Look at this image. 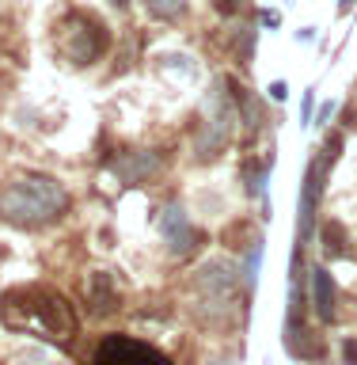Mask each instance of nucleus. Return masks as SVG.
Masks as SVG:
<instances>
[{
	"mask_svg": "<svg viewBox=\"0 0 357 365\" xmlns=\"http://www.w3.org/2000/svg\"><path fill=\"white\" fill-rule=\"evenodd\" d=\"M68 210V190L46 171H27L0 187V221L11 228H42Z\"/></svg>",
	"mask_w": 357,
	"mask_h": 365,
	"instance_id": "nucleus-1",
	"label": "nucleus"
},
{
	"mask_svg": "<svg viewBox=\"0 0 357 365\" xmlns=\"http://www.w3.org/2000/svg\"><path fill=\"white\" fill-rule=\"evenodd\" d=\"M4 304L23 308V316H4L11 331H34L42 339H61L68 342L76 335V316L61 293L46 289V285H31V289H11Z\"/></svg>",
	"mask_w": 357,
	"mask_h": 365,
	"instance_id": "nucleus-2",
	"label": "nucleus"
},
{
	"mask_svg": "<svg viewBox=\"0 0 357 365\" xmlns=\"http://www.w3.org/2000/svg\"><path fill=\"white\" fill-rule=\"evenodd\" d=\"M236 125H239V114H236V99H232V80L221 76V80H213L209 96H205V107H202L198 137H194L198 160L221 156L228 141L236 137Z\"/></svg>",
	"mask_w": 357,
	"mask_h": 365,
	"instance_id": "nucleus-3",
	"label": "nucleus"
},
{
	"mask_svg": "<svg viewBox=\"0 0 357 365\" xmlns=\"http://www.w3.org/2000/svg\"><path fill=\"white\" fill-rule=\"evenodd\" d=\"M57 31H61L57 34V50H61L73 65L99 61V57L107 53V46H110L107 27H103L95 16H88V11H68Z\"/></svg>",
	"mask_w": 357,
	"mask_h": 365,
	"instance_id": "nucleus-4",
	"label": "nucleus"
},
{
	"mask_svg": "<svg viewBox=\"0 0 357 365\" xmlns=\"http://www.w3.org/2000/svg\"><path fill=\"white\" fill-rule=\"evenodd\" d=\"M239 285V267L228 259H205L198 270H194V293H198L202 304H209L213 312L232 304Z\"/></svg>",
	"mask_w": 357,
	"mask_h": 365,
	"instance_id": "nucleus-5",
	"label": "nucleus"
},
{
	"mask_svg": "<svg viewBox=\"0 0 357 365\" xmlns=\"http://www.w3.org/2000/svg\"><path fill=\"white\" fill-rule=\"evenodd\" d=\"M91 365H171L156 346H148L141 339L130 335H107L91 354Z\"/></svg>",
	"mask_w": 357,
	"mask_h": 365,
	"instance_id": "nucleus-6",
	"label": "nucleus"
},
{
	"mask_svg": "<svg viewBox=\"0 0 357 365\" xmlns=\"http://www.w3.org/2000/svg\"><path fill=\"white\" fill-rule=\"evenodd\" d=\"M156 228H160V236H164V244H167V251L175 259L194 255L198 244H202V232L194 228V221H190V213H187L182 202H167L164 210L156 213Z\"/></svg>",
	"mask_w": 357,
	"mask_h": 365,
	"instance_id": "nucleus-7",
	"label": "nucleus"
},
{
	"mask_svg": "<svg viewBox=\"0 0 357 365\" xmlns=\"http://www.w3.org/2000/svg\"><path fill=\"white\" fill-rule=\"evenodd\" d=\"M110 168H114L122 187H137V182H145V179L164 171V156L160 153H122Z\"/></svg>",
	"mask_w": 357,
	"mask_h": 365,
	"instance_id": "nucleus-8",
	"label": "nucleus"
},
{
	"mask_svg": "<svg viewBox=\"0 0 357 365\" xmlns=\"http://www.w3.org/2000/svg\"><path fill=\"white\" fill-rule=\"evenodd\" d=\"M308 282H312V308H316V316L324 319V324H331V319L338 316V285H335V278H331L327 267H312V270H308Z\"/></svg>",
	"mask_w": 357,
	"mask_h": 365,
	"instance_id": "nucleus-9",
	"label": "nucleus"
},
{
	"mask_svg": "<svg viewBox=\"0 0 357 365\" xmlns=\"http://www.w3.org/2000/svg\"><path fill=\"white\" fill-rule=\"evenodd\" d=\"M232 99H236L239 122H244V133H247V137H255V133L262 130V122H267V114H262V103L251 96L247 88H239L236 80H232Z\"/></svg>",
	"mask_w": 357,
	"mask_h": 365,
	"instance_id": "nucleus-10",
	"label": "nucleus"
},
{
	"mask_svg": "<svg viewBox=\"0 0 357 365\" xmlns=\"http://www.w3.org/2000/svg\"><path fill=\"white\" fill-rule=\"evenodd\" d=\"M270 168H274V153L267 160H244V168H239V179H244V190L251 198H262L267 194V179H270Z\"/></svg>",
	"mask_w": 357,
	"mask_h": 365,
	"instance_id": "nucleus-11",
	"label": "nucleus"
},
{
	"mask_svg": "<svg viewBox=\"0 0 357 365\" xmlns=\"http://www.w3.org/2000/svg\"><path fill=\"white\" fill-rule=\"evenodd\" d=\"M88 301H91V312H95V316H107L110 308L118 304V293L110 289V278H107V274H95V278H91Z\"/></svg>",
	"mask_w": 357,
	"mask_h": 365,
	"instance_id": "nucleus-12",
	"label": "nucleus"
},
{
	"mask_svg": "<svg viewBox=\"0 0 357 365\" xmlns=\"http://www.w3.org/2000/svg\"><path fill=\"white\" fill-rule=\"evenodd\" d=\"M259 262H262V236H255L244 251V262H239V282H244V289L251 293L259 285Z\"/></svg>",
	"mask_w": 357,
	"mask_h": 365,
	"instance_id": "nucleus-13",
	"label": "nucleus"
},
{
	"mask_svg": "<svg viewBox=\"0 0 357 365\" xmlns=\"http://www.w3.org/2000/svg\"><path fill=\"white\" fill-rule=\"evenodd\" d=\"M145 11L160 23H175L187 16V0H145Z\"/></svg>",
	"mask_w": 357,
	"mask_h": 365,
	"instance_id": "nucleus-14",
	"label": "nucleus"
},
{
	"mask_svg": "<svg viewBox=\"0 0 357 365\" xmlns=\"http://www.w3.org/2000/svg\"><path fill=\"white\" fill-rule=\"evenodd\" d=\"M324 247H327V255H346V232H342V225L338 221H331L324 225Z\"/></svg>",
	"mask_w": 357,
	"mask_h": 365,
	"instance_id": "nucleus-15",
	"label": "nucleus"
},
{
	"mask_svg": "<svg viewBox=\"0 0 357 365\" xmlns=\"http://www.w3.org/2000/svg\"><path fill=\"white\" fill-rule=\"evenodd\" d=\"M312 118H316V91L308 88V91H304V110H301V122H304V125H312Z\"/></svg>",
	"mask_w": 357,
	"mask_h": 365,
	"instance_id": "nucleus-16",
	"label": "nucleus"
},
{
	"mask_svg": "<svg viewBox=\"0 0 357 365\" xmlns=\"http://www.w3.org/2000/svg\"><path fill=\"white\" fill-rule=\"evenodd\" d=\"M335 110H338V103H335V99H331V103H324V107H319V114L312 118V125H327L331 118H335Z\"/></svg>",
	"mask_w": 357,
	"mask_h": 365,
	"instance_id": "nucleus-17",
	"label": "nucleus"
},
{
	"mask_svg": "<svg viewBox=\"0 0 357 365\" xmlns=\"http://www.w3.org/2000/svg\"><path fill=\"white\" fill-rule=\"evenodd\" d=\"M285 96H289V84H285V80H274V84H270V99L285 103Z\"/></svg>",
	"mask_w": 357,
	"mask_h": 365,
	"instance_id": "nucleus-18",
	"label": "nucleus"
},
{
	"mask_svg": "<svg viewBox=\"0 0 357 365\" xmlns=\"http://www.w3.org/2000/svg\"><path fill=\"white\" fill-rule=\"evenodd\" d=\"M259 23H262V27H278L281 16H278V11H270V8H262V11H259Z\"/></svg>",
	"mask_w": 357,
	"mask_h": 365,
	"instance_id": "nucleus-19",
	"label": "nucleus"
},
{
	"mask_svg": "<svg viewBox=\"0 0 357 365\" xmlns=\"http://www.w3.org/2000/svg\"><path fill=\"white\" fill-rule=\"evenodd\" d=\"M346 358H350V365H357V342H346Z\"/></svg>",
	"mask_w": 357,
	"mask_h": 365,
	"instance_id": "nucleus-20",
	"label": "nucleus"
},
{
	"mask_svg": "<svg viewBox=\"0 0 357 365\" xmlns=\"http://www.w3.org/2000/svg\"><path fill=\"white\" fill-rule=\"evenodd\" d=\"M353 4H357V0H338V11H350Z\"/></svg>",
	"mask_w": 357,
	"mask_h": 365,
	"instance_id": "nucleus-21",
	"label": "nucleus"
},
{
	"mask_svg": "<svg viewBox=\"0 0 357 365\" xmlns=\"http://www.w3.org/2000/svg\"><path fill=\"white\" fill-rule=\"evenodd\" d=\"M114 4H118V8H125V0H114Z\"/></svg>",
	"mask_w": 357,
	"mask_h": 365,
	"instance_id": "nucleus-22",
	"label": "nucleus"
}]
</instances>
